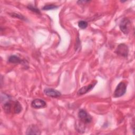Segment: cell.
<instances>
[{"label":"cell","mask_w":135,"mask_h":135,"mask_svg":"<svg viewBox=\"0 0 135 135\" xmlns=\"http://www.w3.org/2000/svg\"><path fill=\"white\" fill-rule=\"evenodd\" d=\"M120 29L125 34L129 33L131 28V22L127 18H124L120 23Z\"/></svg>","instance_id":"2"},{"label":"cell","mask_w":135,"mask_h":135,"mask_svg":"<svg viewBox=\"0 0 135 135\" xmlns=\"http://www.w3.org/2000/svg\"><path fill=\"white\" fill-rule=\"evenodd\" d=\"M8 62L9 63H20L22 62V60L20 58L16 55H11L8 58Z\"/></svg>","instance_id":"9"},{"label":"cell","mask_w":135,"mask_h":135,"mask_svg":"<svg viewBox=\"0 0 135 135\" xmlns=\"http://www.w3.org/2000/svg\"><path fill=\"white\" fill-rule=\"evenodd\" d=\"M78 117L80 121L84 124L90 123L92 121V117L85 110L81 109L78 112Z\"/></svg>","instance_id":"3"},{"label":"cell","mask_w":135,"mask_h":135,"mask_svg":"<svg viewBox=\"0 0 135 135\" xmlns=\"http://www.w3.org/2000/svg\"><path fill=\"white\" fill-rule=\"evenodd\" d=\"M129 52V49L125 44H119L117 49H116V53L117 54L122 56L123 57L127 56Z\"/></svg>","instance_id":"4"},{"label":"cell","mask_w":135,"mask_h":135,"mask_svg":"<svg viewBox=\"0 0 135 135\" xmlns=\"http://www.w3.org/2000/svg\"><path fill=\"white\" fill-rule=\"evenodd\" d=\"M46 102L42 99H35L31 103V106L35 109H40L46 107Z\"/></svg>","instance_id":"6"},{"label":"cell","mask_w":135,"mask_h":135,"mask_svg":"<svg viewBox=\"0 0 135 135\" xmlns=\"http://www.w3.org/2000/svg\"><path fill=\"white\" fill-rule=\"evenodd\" d=\"M44 94L52 98H57L61 95V92L52 88H46L44 90Z\"/></svg>","instance_id":"5"},{"label":"cell","mask_w":135,"mask_h":135,"mask_svg":"<svg viewBox=\"0 0 135 135\" xmlns=\"http://www.w3.org/2000/svg\"><path fill=\"white\" fill-rule=\"evenodd\" d=\"M12 16H14V17H18V18H20V19H23V18H24V17L22 16V15H19V14H16V13H14V14L12 15Z\"/></svg>","instance_id":"14"},{"label":"cell","mask_w":135,"mask_h":135,"mask_svg":"<svg viewBox=\"0 0 135 135\" xmlns=\"http://www.w3.org/2000/svg\"><path fill=\"white\" fill-rule=\"evenodd\" d=\"M78 26L81 29H84L88 26V23L85 21H80L78 22Z\"/></svg>","instance_id":"12"},{"label":"cell","mask_w":135,"mask_h":135,"mask_svg":"<svg viewBox=\"0 0 135 135\" xmlns=\"http://www.w3.org/2000/svg\"><path fill=\"white\" fill-rule=\"evenodd\" d=\"M26 134H40L41 132L38 128L35 125L32 124L30 126L26 131Z\"/></svg>","instance_id":"8"},{"label":"cell","mask_w":135,"mask_h":135,"mask_svg":"<svg viewBox=\"0 0 135 135\" xmlns=\"http://www.w3.org/2000/svg\"><path fill=\"white\" fill-rule=\"evenodd\" d=\"M22 110V108L20 102L17 101H15L14 103V110H13L14 112L15 113L17 114L20 113Z\"/></svg>","instance_id":"10"},{"label":"cell","mask_w":135,"mask_h":135,"mask_svg":"<svg viewBox=\"0 0 135 135\" xmlns=\"http://www.w3.org/2000/svg\"><path fill=\"white\" fill-rule=\"evenodd\" d=\"M27 8H28L29 9H30L31 11H32V12H35V13H37V14L40 13V10H39L38 8L35 7L34 6H32V5H29L27 6Z\"/></svg>","instance_id":"13"},{"label":"cell","mask_w":135,"mask_h":135,"mask_svg":"<svg viewBox=\"0 0 135 135\" xmlns=\"http://www.w3.org/2000/svg\"><path fill=\"white\" fill-rule=\"evenodd\" d=\"M58 6H56L55 5H53V4H48V5H46L44 6L43 7L42 9L43 10H45V11H47V10H52V9H55L56 8H57Z\"/></svg>","instance_id":"11"},{"label":"cell","mask_w":135,"mask_h":135,"mask_svg":"<svg viewBox=\"0 0 135 135\" xmlns=\"http://www.w3.org/2000/svg\"><path fill=\"white\" fill-rule=\"evenodd\" d=\"M96 84V82L93 83V84H89V85H86V86H84L82 88H81L78 91V95H82L86 93L87 92H88L89 91H90L91 90H92L93 87L95 86Z\"/></svg>","instance_id":"7"},{"label":"cell","mask_w":135,"mask_h":135,"mask_svg":"<svg viewBox=\"0 0 135 135\" xmlns=\"http://www.w3.org/2000/svg\"><path fill=\"white\" fill-rule=\"evenodd\" d=\"M127 84L124 82H120L114 91L113 97L114 98L120 97L124 94L126 92Z\"/></svg>","instance_id":"1"}]
</instances>
